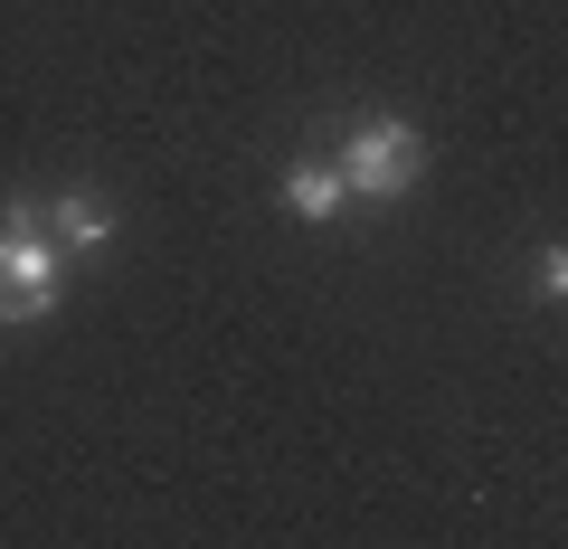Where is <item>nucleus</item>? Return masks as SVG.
I'll return each instance as SVG.
<instances>
[{
    "instance_id": "obj_1",
    "label": "nucleus",
    "mask_w": 568,
    "mask_h": 549,
    "mask_svg": "<svg viewBox=\"0 0 568 549\" xmlns=\"http://www.w3.org/2000/svg\"><path fill=\"white\" fill-rule=\"evenodd\" d=\"M342 190H361V200H398V190H417V171H426V133L417 123H398V114H361L342 133Z\"/></svg>"
},
{
    "instance_id": "obj_4",
    "label": "nucleus",
    "mask_w": 568,
    "mask_h": 549,
    "mask_svg": "<svg viewBox=\"0 0 568 549\" xmlns=\"http://www.w3.org/2000/svg\"><path fill=\"white\" fill-rule=\"evenodd\" d=\"M342 200H351V190H342L332 162H294V171H284V209H294V218H332Z\"/></svg>"
},
{
    "instance_id": "obj_3",
    "label": "nucleus",
    "mask_w": 568,
    "mask_h": 549,
    "mask_svg": "<svg viewBox=\"0 0 568 549\" xmlns=\"http://www.w3.org/2000/svg\"><path fill=\"white\" fill-rule=\"evenodd\" d=\"M39 227H48V246H104L114 237V200H104V190H58V200L39 209Z\"/></svg>"
},
{
    "instance_id": "obj_2",
    "label": "nucleus",
    "mask_w": 568,
    "mask_h": 549,
    "mask_svg": "<svg viewBox=\"0 0 568 549\" xmlns=\"http://www.w3.org/2000/svg\"><path fill=\"white\" fill-rule=\"evenodd\" d=\"M58 246L48 237H0V323H39L58 304Z\"/></svg>"
},
{
    "instance_id": "obj_5",
    "label": "nucleus",
    "mask_w": 568,
    "mask_h": 549,
    "mask_svg": "<svg viewBox=\"0 0 568 549\" xmlns=\"http://www.w3.org/2000/svg\"><path fill=\"white\" fill-rule=\"evenodd\" d=\"M530 294H540V304H559V294H568V256H559V246L530 256Z\"/></svg>"
}]
</instances>
